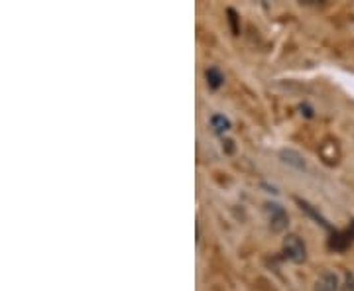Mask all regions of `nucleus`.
I'll return each instance as SVG.
<instances>
[{
    "mask_svg": "<svg viewBox=\"0 0 354 291\" xmlns=\"http://www.w3.org/2000/svg\"><path fill=\"white\" fill-rule=\"evenodd\" d=\"M301 113H304L307 118H313V111H311V109H309L307 104H304V106H301Z\"/></svg>",
    "mask_w": 354,
    "mask_h": 291,
    "instance_id": "11",
    "label": "nucleus"
},
{
    "mask_svg": "<svg viewBox=\"0 0 354 291\" xmlns=\"http://www.w3.org/2000/svg\"><path fill=\"white\" fill-rule=\"evenodd\" d=\"M297 203H299V207L304 209V211H305V213H307V215H311V216H313V218H315V220H317V223H319V225H321V227L330 228V227H329V223H327V220H325L323 216L319 215V213H317L315 209H313V207L309 205V203H307V201H301V199H297Z\"/></svg>",
    "mask_w": 354,
    "mask_h": 291,
    "instance_id": "8",
    "label": "nucleus"
},
{
    "mask_svg": "<svg viewBox=\"0 0 354 291\" xmlns=\"http://www.w3.org/2000/svg\"><path fill=\"white\" fill-rule=\"evenodd\" d=\"M264 213L266 216H268L270 228H272L274 232H283V230L288 228V225H290L288 213H286V209H283L279 203H266Z\"/></svg>",
    "mask_w": 354,
    "mask_h": 291,
    "instance_id": "2",
    "label": "nucleus"
},
{
    "mask_svg": "<svg viewBox=\"0 0 354 291\" xmlns=\"http://www.w3.org/2000/svg\"><path fill=\"white\" fill-rule=\"evenodd\" d=\"M211 126H213V130H215L216 134L223 136V134H227L228 130H230L232 124H230V120H228L225 114H213V116H211Z\"/></svg>",
    "mask_w": 354,
    "mask_h": 291,
    "instance_id": "7",
    "label": "nucleus"
},
{
    "mask_svg": "<svg viewBox=\"0 0 354 291\" xmlns=\"http://www.w3.org/2000/svg\"><path fill=\"white\" fill-rule=\"evenodd\" d=\"M354 242V223L353 228H346L342 232H335V236L330 238L329 246L333 250H344L346 246H351Z\"/></svg>",
    "mask_w": 354,
    "mask_h": 291,
    "instance_id": "3",
    "label": "nucleus"
},
{
    "mask_svg": "<svg viewBox=\"0 0 354 291\" xmlns=\"http://www.w3.org/2000/svg\"><path fill=\"white\" fill-rule=\"evenodd\" d=\"M344 291H354V276L351 272H346L344 276Z\"/></svg>",
    "mask_w": 354,
    "mask_h": 291,
    "instance_id": "9",
    "label": "nucleus"
},
{
    "mask_svg": "<svg viewBox=\"0 0 354 291\" xmlns=\"http://www.w3.org/2000/svg\"><path fill=\"white\" fill-rule=\"evenodd\" d=\"M279 158H281L283 164L291 165V167H295V169H299V171H304L305 167H307L304 156L299 152H295V150H281V152H279Z\"/></svg>",
    "mask_w": 354,
    "mask_h": 291,
    "instance_id": "4",
    "label": "nucleus"
},
{
    "mask_svg": "<svg viewBox=\"0 0 354 291\" xmlns=\"http://www.w3.org/2000/svg\"><path fill=\"white\" fill-rule=\"evenodd\" d=\"M315 291H339V278L335 274H323L321 278L317 279Z\"/></svg>",
    "mask_w": 354,
    "mask_h": 291,
    "instance_id": "5",
    "label": "nucleus"
},
{
    "mask_svg": "<svg viewBox=\"0 0 354 291\" xmlns=\"http://www.w3.org/2000/svg\"><path fill=\"white\" fill-rule=\"evenodd\" d=\"M205 79H207V85H209V89H221L223 87V83H225V77L221 73V69L218 67H209L207 71H205Z\"/></svg>",
    "mask_w": 354,
    "mask_h": 291,
    "instance_id": "6",
    "label": "nucleus"
},
{
    "mask_svg": "<svg viewBox=\"0 0 354 291\" xmlns=\"http://www.w3.org/2000/svg\"><path fill=\"white\" fill-rule=\"evenodd\" d=\"M228 16H230V26H232V32L239 34V26H236V12L232 8H228Z\"/></svg>",
    "mask_w": 354,
    "mask_h": 291,
    "instance_id": "10",
    "label": "nucleus"
},
{
    "mask_svg": "<svg viewBox=\"0 0 354 291\" xmlns=\"http://www.w3.org/2000/svg\"><path fill=\"white\" fill-rule=\"evenodd\" d=\"M283 254L293 264H304L307 260V246L297 234H288L283 238Z\"/></svg>",
    "mask_w": 354,
    "mask_h": 291,
    "instance_id": "1",
    "label": "nucleus"
}]
</instances>
